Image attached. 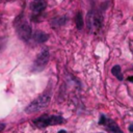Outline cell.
Returning a JSON list of instances; mask_svg holds the SVG:
<instances>
[{
    "instance_id": "obj_1",
    "label": "cell",
    "mask_w": 133,
    "mask_h": 133,
    "mask_svg": "<svg viewBox=\"0 0 133 133\" xmlns=\"http://www.w3.org/2000/svg\"><path fill=\"white\" fill-rule=\"evenodd\" d=\"M15 26L19 37L24 42L29 41L32 34V29L30 24L27 22V20L24 17H19L15 22Z\"/></svg>"
},
{
    "instance_id": "obj_2",
    "label": "cell",
    "mask_w": 133,
    "mask_h": 133,
    "mask_svg": "<svg viewBox=\"0 0 133 133\" xmlns=\"http://www.w3.org/2000/svg\"><path fill=\"white\" fill-rule=\"evenodd\" d=\"M64 122V118L60 115H48V114H43L42 116L35 118L33 121V124L39 128L44 129L48 126H54V125H60Z\"/></svg>"
},
{
    "instance_id": "obj_3",
    "label": "cell",
    "mask_w": 133,
    "mask_h": 133,
    "mask_svg": "<svg viewBox=\"0 0 133 133\" xmlns=\"http://www.w3.org/2000/svg\"><path fill=\"white\" fill-rule=\"evenodd\" d=\"M50 103V97L48 95H42L38 98H36L35 100H33L26 108H25V112L26 113H33L36 112L38 110L44 109L45 107H47Z\"/></svg>"
},
{
    "instance_id": "obj_4",
    "label": "cell",
    "mask_w": 133,
    "mask_h": 133,
    "mask_svg": "<svg viewBox=\"0 0 133 133\" xmlns=\"http://www.w3.org/2000/svg\"><path fill=\"white\" fill-rule=\"evenodd\" d=\"M102 21H103V18L98 11L90 10L86 17V23H87L88 30L91 32L98 31L102 26Z\"/></svg>"
},
{
    "instance_id": "obj_5",
    "label": "cell",
    "mask_w": 133,
    "mask_h": 133,
    "mask_svg": "<svg viewBox=\"0 0 133 133\" xmlns=\"http://www.w3.org/2000/svg\"><path fill=\"white\" fill-rule=\"evenodd\" d=\"M49 57H50L49 50H48L47 48L43 49V50L38 53V55H37V57H36V59H35V61H34V66L37 68V70L43 69V68L47 64V62H48V60H49Z\"/></svg>"
},
{
    "instance_id": "obj_6",
    "label": "cell",
    "mask_w": 133,
    "mask_h": 133,
    "mask_svg": "<svg viewBox=\"0 0 133 133\" xmlns=\"http://www.w3.org/2000/svg\"><path fill=\"white\" fill-rule=\"evenodd\" d=\"M30 7L34 15H38L46 8V3L44 0H32Z\"/></svg>"
},
{
    "instance_id": "obj_7",
    "label": "cell",
    "mask_w": 133,
    "mask_h": 133,
    "mask_svg": "<svg viewBox=\"0 0 133 133\" xmlns=\"http://www.w3.org/2000/svg\"><path fill=\"white\" fill-rule=\"evenodd\" d=\"M104 126H106V127L108 128V130H109L110 132H112V133H123V131L119 129L118 125H117L114 121H112V119H110V118H107V117H106L105 123H104Z\"/></svg>"
},
{
    "instance_id": "obj_8",
    "label": "cell",
    "mask_w": 133,
    "mask_h": 133,
    "mask_svg": "<svg viewBox=\"0 0 133 133\" xmlns=\"http://www.w3.org/2000/svg\"><path fill=\"white\" fill-rule=\"evenodd\" d=\"M48 34L47 33H45L44 31H41V30H37V31H35L34 33H33V39L36 42V43H38V44H43V43H45L46 41H48Z\"/></svg>"
},
{
    "instance_id": "obj_9",
    "label": "cell",
    "mask_w": 133,
    "mask_h": 133,
    "mask_svg": "<svg viewBox=\"0 0 133 133\" xmlns=\"http://www.w3.org/2000/svg\"><path fill=\"white\" fill-rule=\"evenodd\" d=\"M111 73H112V75H113L116 79H118L119 81H122V80L124 79L123 74H122V71H121V66H119L118 64L112 66V69H111Z\"/></svg>"
},
{
    "instance_id": "obj_10",
    "label": "cell",
    "mask_w": 133,
    "mask_h": 133,
    "mask_svg": "<svg viewBox=\"0 0 133 133\" xmlns=\"http://www.w3.org/2000/svg\"><path fill=\"white\" fill-rule=\"evenodd\" d=\"M66 22V18L65 17H59V18H55L52 20V26L53 27H59L64 25Z\"/></svg>"
},
{
    "instance_id": "obj_11",
    "label": "cell",
    "mask_w": 133,
    "mask_h": 133,
    "mask_svg": "<svg viewBox=\"0 0 133 133\" xmlns=\"http://www.w3.org/2000/svg\"><path fill=\"white\" fill-rule=\"evenodd\" d=\"M75 21H76V26L78 29H82L83 27V18H82V15L81 12H77L76 17H75Z\"/></svg>"
},
{
    "instance_id": "obj_12",
    "label": "cell",
    "mask_w": 133,
    "mask_h": 133,
    "mask_svg": "<svg viewBox=\"0 0 133 133\" xmlns=\"http://www.w3.org/2000/svg\"><path fill=\"white\" fill-rule=\"evenodd\" d=\"M105 119H106V116L104 114H101L100 115V118H99V125H104Z\"/></svg>"
},
{
    "instance_id": "obj_13",
    "label": "cell",
    "mask_w": 133,
    "mask_h": 133,
    "mask_svg": "<svg viewBox=\"0 0 133 133\" xmlns=\"http://www.w3.org/2000/svg\"><path fill=\"white\" fill-rule=\"evenodd\" d=\"M4 128H5V124H0V132L3 131Z\"/></svg>"
},
{
    "instance_id": "obj_14",
    "label": "cell",
    "mask_w": 133,
    "mask_h": 133,
    "mask_svg": "<svg viewBox=\"0 0 133 133\" xmlns=\"http://www.w3.org/2000/svg\"><path fill=\"white\" fill-rule=\"evenodd\" d=\"M129 131H130V132H133V124H131V125L129 126Z\"/></svg>"
},
{
    "instance_id": "obj_15",
    "label": "cell",
    "mask_w": 133,
    "mask_h": 133,
    "mask_svg": "<svg viewBox=\"0 0 133 133\" xmlns=\"http://www.w3.org/2000/svg\"><path fill=\"white\" fill-rule=\"evenodd\" d=\"M57 133H66V131L65 130H59Z\"/></svg>"
},
{
    "instance_id": "obj_16",
    "label": "cell",
    "mask_w": 133,
    "mask_h": 133,
    "mask_svg": "<svg viewBox=\"0 0 133 133\" xmlns=\"http://www.w3.org/2000/svg\"><path fill=\"white\" fill-rule=\"evenodd\" d=\"M128 80L129 81H133V77H128Z\"/></svg>"
}]
</instances>
